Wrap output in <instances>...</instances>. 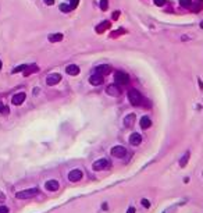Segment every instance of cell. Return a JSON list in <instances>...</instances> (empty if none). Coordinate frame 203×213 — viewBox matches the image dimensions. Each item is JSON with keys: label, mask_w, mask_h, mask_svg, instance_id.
Wrapping results in <instances>:
<instances>
[{"label": "cell", "mask_w": 203, "mask_h": 213, "mask_svg": "<svg viewBox=\"0 0 203 213\" xmlns=\"http://www.w3.org/2000/svg\"><path fill=\"white\" fill-rule=\"evenodd\" d=\"M65 71H67L68 75H78L79 74V67L75 66V64H70V66L65 68Z\"/></svg>", "instance_id": "obj_15"}, {"label": "cell", "mask_w": 203, "mask_h": 213, "mask_svg": "<svg viewBox=\"0 0 203 213\" xmlns=\"http://www.w3.org/2000/svg\"><path fill=\"white\" fill-rule=\"evenodd\" d=\"M0 213H8V207L7 206H0Z\"/></svg>", "instance_id": "obj_28"}, {"label": "cell", "mask_w": 203, "mask_h": 213, "mask_svg": "<svg viewBox=\"0 0 203 213\" xmlns=\"http://www.w3.org/2000/svg\"><path fill=\"white\" fill-rule=\"evenodd\" d=\"M3 200H4V194L0 191V202H3Z\"/></svg>", "instance_id": "obj_32"}, {"label": "cell", "mask_w": 203, "mask_h": 213, "mask_svg": "<svg viewBox=\"0 0 203 213\" xmlns=\"http://www.w3.org/2000/svg\"><path fill=\"white\" fill-rule=\"evenodd\" d=\"M200 1H203V0H200Z\"/></svg>", "instance_id": "obj_38"}, {"label": "cell", "mask_w": 203, "mask_h": 213, "mask_svg": "<svg viewBox=\"0 0 203 213\" xmlns=\"http://www.w3.org/2000/svg\"><path fill=\"white\" fill-rule=\"evenodd\" d=\"M199 87H200V89H203V82L199 80Z\"/></svg>", "instance_id": "obj_35"}, {"label": "cell", "mask_w": 203, "mask_h": 213, "mask_svg": "<svg viewBox=\"0 0 203 213\" xmlns=\"http://www.w3.org/2000/svg\"><path fill=\"white\" fill-rule=\"evenodd\" d=\"M25 68H26V66H18V67H15V68L13 70V73L15 74V73H18V71H24Z\"/></svg>", "instance_id": "obj_24"}, {"label": "cell", "mask_w": 203, "mask_h": 213, "mask_svg": "<svg viewBox=\"0 0 203 213\" xmlns=\"http://www.w3.org/2000/svg\"><path fill=\"white\" fill-rule=\"evenodd\" d=\"M78 4H79V0H71V8H75V7H78Z\"/></svg>", "instance_id": "obj_25"}, {"label": "cell", "mask_w": 203, "mask_h": 213, "mask_svg": "<svg viewBox=\"0 0 203 213\" xmlns=\"http://www.w3.org/2000/svg\"><path fill=\"white\" fill-rule=\"evenodd\" d=\"M139 124H140V128H142V130H147V128L152 125V121H150V119H149L147 116H143V117L140 119Z\"/></svg>", "instance_id": "obj_14"}, {"label": "cell", "mask_w": 203, "mask_h": 213, "mask_svg": "<svg viewBox=\"0 0 203 213\" xmlns=\"http://www.w3.org/2000/svg\"><path fill=\"white\" fill-rule=\"evenodd\" d=\"M129 142H131V145H133V146H138V145L142 142V135L138 134V132L131 134V137H129Z\"/></svg>", "instance_id": "obj_10"}, {"label": "cell", "mask_w": 203, "mask_h": 213, "mask_svg": "<svg viewBox=\"0 0 203 213\" xmlns=\"http://www.w3.org/2000/svg\"><path fill=\"white\" fill-rule=\"evenodd\" d=\"M133 123H135V114H133V113L128 114L127 117L124 119V124H125V127H132Z\"/></svg>", "instance_id": "obj_16"}, {"label": "cell", "mask_w": 203, "mask_h": 213, "mask_svg": "<svg viewBox=\"0 0 203 213\" xmlns=\"http://www.w3.org/2000/svg\"><path fill=\"white\" fill-rule=\"evenodd\" d=\"M89 82H90L92 85L97 87V85H100L101 82H103V77H101V75H99V74H93V75H90Z\"/></svg>", "instance_id": "obj_13"}, {"label": "cell", "mask_w": 203, "mask_h": 213, "mask_svg": "<svg viewBox=\"0 0 203 213\" xmlns=\"http://www.w3.org/2000/svg\"><path fill=\"white\" fill-rule=\"evenodd\" d=\"M110 167V162H108L107 159H99V160H96L93 163V166H92V169L95 170V171H100V170H106Z\"/></svg>", "instance_id": "obj_3"}, {"label": "cell", "mask_w": 203, "mask_h": 213, "mask_svg": "<svg viewBox=\"0 0 203 213\" xmlns=\"http://www.w3.org/2000/svg\"><path fill=\"white\" fill-rule=\"evenodd\" d=\"M3 109H4V106H3V103H1V102H0V113L3 112Z\"/></svg>", "instance_id": "obj_34"}, {"label": "cell", "mask_w": 203, "mask_h": 213, "mask_svg": "<svg viewBox=\"0 0 203 213\" xmlns=\"http://www.w3.org/2000/svg\"><path fill=\"white\" fill-rule=\"evenodd\" d=\"M60 10L63 13H68V11H71L72 8H71L70 4H60Z\"/></svg>", "instance_id": "obj_20"}, {"label": "cell", "mask_w": 203, "mask_h": 213, "mask_svg": "<svg viewBox=\"0 0 203 213\" xmlns=\"http://www.w3.org/2000/svg\"><path fill=\"white\" fill-rule=\"evenodd\" d=\"M44 188L47 189V191H57L58 189V182L56 181V180H49V181H46V184H44Z\"/></svg>", "instance_id": "obj_12"}, {"label": "cell", "mask_w": 203, "mask_h": 213, "mask_svg": "<svg viewBox=\"0 0 203 213\" xmlns=\"http://www.w3.org/2000/svg\"><path fill=\"white\" fill-rule=\"evenodd\" d=\"M188 160H189V152H186V153H185V156L179 160V166H181V167H185V166H186V163H188Z\"/></svg>", "instance_id": "obj_19"}, {"label": "cell", "mask_w": 203, "mask_h": 213, "mask_svg": "<svg viewBox=\"0 0 203 213\" xmlns=\"http://www.w3.org/2000/svg\"><path fill=\"white\" fill-rule=\"evenodd\" d=\"M153 1H154L156 6H163V4L165 3V0H153Z\"/></svg>", "instance_id": "obj_27"}, {"label": "cell", "mask_w": 203, "mask_h": 213, "mask_svg": "<svg viewBox=\"0 0 203 213\" xmlns=\"http://www.w3.org/2000/svg\"><path fill=\"white\" fill-rule=\"evenodd\" d=\"M111 71V67L108 66V64H101V66H97L96 67V74H99V75H107L108 73Z\"/></svg>", "instance_id": "obj_8"}, {"label": "cell", "mask_w": 203, "mask_h": 213, "mask_svg": "<svg viewBox=\"0 0 203 213\" xmlns=\"http://www.w3.org/2000/svg\"><path fill=\"white\" fill-rule=\"evenodd\" d=\"M24 100H25V94H24V92H19V94H15V95H14L13 99H11V102H13V105L18 106V105H21Z\"/></svg>", "instance_id": "obj_11"}, {"label": "cell", "mask_w": 203, "mask_h": 213, "mask_svg": "<svg viewBox=\"0 0 203 213\" xmlns=\"http://www.w3.org/2000/svg\"><path fill=\"white\" fill-rule=\"evenodd\" d=\"M60 81H61V75L60 74H50L47 78H46V84H47L49 87H53V85L58 84Z\"/></svg>", "instance_id": "obj_7"}, {"label": "cell", "mask_w": 203, "mask_h": 213, "mask_svg": "<svg viewBox=\"0 0 203 213\" xmlns=\"http://www.w3.org/2000/svg\"><path fill=\"white\" fill-rule=\"evenodd\" d=\"M35 195H38V189L36 188H31V189H24V191H19L17 192V198L18 199H29V198H33Z\"/></svg>", "instance_id": "obj_2"}, {"label": "cell", "mask_w": 203, "mask_h": 213, "mask_svg": "<svg viewBox=\"0 0 203 213\" xmlns=\"http://www.w3.org/2000/svg\"><path fill=\"white\" fill-rule=\"evenodd\" d=\"M49 41L50 42H60V41H63V34H51V35H49Z\"/></svg>", "instance_id": "obj_18"}, {"label": "cell", "mask_w": 203, "mask_h": 213, "mask_svg": "<svg viewBox=\"0 0 203 213\" xmlns=\"http://www.w3.org/2000/svg\"><path fill=\"white\" fill-rule=\"evenodd\" d=\"M1 113H3V114H7V113H10V109H8V107H4Z\"/></svg>", "instance_id": "obj_31"}, {"label": "cell", "mask_w": 203, "mask_h": 213, "mask_svg": "<svg viewBox=\"0 0 203 213\" xmlns=\"http://www.w3.org/2000/svg\"><path fill=\"white\" fill-rule=\"evenodd\" d=\"M118 15H120V13L114 11V13H113V20H117V18H118Z\"/></svg>", "instance_id": "obj_30"}, {"label": "cell", "mask_w": 203, "mask_h": 213, "mask_svg": "<svg viewBox=\"0 0 203 213\" xmlns=\"http://www.w3.org/2000/svg\"><path fill=\"white\" fill-rule=\"evenodd\" d=\"M100 8L103 11H106L108 8V0H100Z\"/></svg>", "instance_id": "obj_23"}, {"label": "cell", "mask_w": 203, "mask_h": 213, "mask_svg": "<svg viewBox=\"0 0 203 213\" xmlns=\"http://www.w3.org/2000/svg\"><path fill=\"white\" fill-rule=\"evenodd\" d=\"M111 155L115 156V157H124L125 155H127V149H125L124 146H121V145L114 146V148L111 149Z\"/></svg>", "instance_id": "obj_5"}, {"label": "cell", "mask_w": 203, "mask_h": 213, "mask_svg": "<svg viewBox=\"0 0 203 213\" xmlns=\"http://www.w3.org/2000/svg\"><path fill=\"white\" fill-rule=\"evenodd\" d=\"M179 4L182 7H192V0H179Z\"/></svg>", "instance_id": "obj_22"}, {"label": "cell", "mask_w": 203, "mask_h": 213, "mask_svg": "<svg viewBox=\"0 0 203 213\" xmlns=\"http://www.w3.org/2000/svg\"><path fill=\"white\" fill-rule=\"evenodd\" d=\"M142 205H143V207H150V202L147 199H142Z\"/></svg>", "instance_id": "obj_26"}, {"label": "cell", "mask_w": 203, "mask_h": 213, "mask_svg": "<svg viewBox=\"0 0 203 213\" xmlns=\"http://www.w3.org/2000/svg\"><path fill=\"white\" fill-rule=\"evenodd\" d=\"M114 80L115 84H118V85H127L128 81H129V77H128V74L122 73V71H117L114 75Z\"/></svg>", "instance_id": "obj_4"}, {"label": "cell", "mask_w": 203, "mask_h": 213, "mask_svg": "<svg viewBox=\"0 0 203 213\" xmlns=\"http://www.w3.org/2000/svg\"><path fill=\"white\" fill-rule=\"evenodd\" d=\"M106 92H107V95H110V96H120L121 89L117 87V85H108V87L106 88Z\"/></svg>", "instance_id": "obj_9"}, {"label": "cell", "mask_w": 203, "mask_h": 213, "mask_svg": "<svg viewBox=\"0 0 203 213\" xmlns=\"http://www.w3.org/2000/svg\"><path fill=\"white\" fill-rule=\"evenodd\" d=\"M82 171L81 170H78V169H75V170H72V171H70L68 173V180L70 181H72V182H76V181H79L81 178H82Z\"/></svg>", "instance_id": "obj_6"}, {"label": "cell", "mask_w": 203, "mask_h": 213, "mask_svg": "<svg viewBox=\"0 0 203 213\" xmlns=\"http://www.w3.org/2000/svg\"><path fill=\"white\" fill-rule=\"evenodd\" d=\"M200 28H203V22H202V24H200Z\"/></svg>", "instance_id": "obj_36"}, {"label": "cell", "mask_w": 203, "mask_h": 213, "mask_svg": "<svg viewBox=\"0 0 203 213\" xmlns=\"http://www.w3.org/2000/svg\"><path fill=\"white\" fill-rule=\"evenodd\" d=\"M127 213H135V207H129L127 210Z\"/></svg>", "instance_id": "obj_33"}, {"label": "cell", "mask_w": 203, "mask_h": 213, "mask_svg": "<svg viewBox=\"0 0 203 213\" xmlns=\"http://www.w3.org/2000/svg\"><path fill=\"white\" fill-rule=\"evenodd\" d=\"M0 70H1V61H0Z\"/></svg>", "instance_id": "obj_37"}, {"label": "cell", "mask_w": 203, "mask_h": 213, "mask_svg": "<svg viewBox=\"0 0 203 213\" xmlns=\"http://www.w3.org/2000/svg\"><path fill=\"white\" fill-rule=\"evenodd\" d=\"M36 66H32V67H26L25 70H24V75H29L32 73V71H36Z\"/></svg>", "instance_id": "obj_21"}, {"label": "cell", "mask_w": 203, "mask_h": 213, "mask_svg": "<svg viewBox=\"0 0 203 213\" xmlns=\"http://www.w3.org/2000/svg\"><path fill=\"white\" fill-rule=\"evenodd\" d=\"M108 28H110V22H108V21H104V22H101L100 25L96 27V31L99 32V34H101L103 31H106V29H108Z\"/></svg>", "instance_id": "obj_17"}, {"label": "cell", "mask_w": 203, "mask_h": 213, "mask_svg": "<svg viewBox=\"0 0 203 213\" xmlns=\"http://www.w3.org/2000/svg\"><path fill=\"white\" fill-rule=\"evenodd\" d=\"M128 99L131 102V105H133V106H139V105H142V102H143L142 95H140L136 89H131V91L128 92Z\"/></svg>", "instance_id": "obj_1"}, {"label": "cell", "mask_w": 203, "mask_h": 213, "mask_svg": "<svg viewBox=\"0 0 203 213\" xmlns=\"http://www.w3.org/2000/svg\"><path fill=\"white\" fill-rule=\"evenodd\" d=\"M44 4H47V6H53V3H54V0H43Z\"/></svg>", "instance_id": "obj_29"}]
</instances>
